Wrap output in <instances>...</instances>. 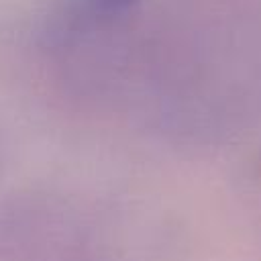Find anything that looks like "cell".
I'll use <instances>...</instances> for the list:
<instances>
[{"label":"cell","mask_w":261,"mask_h":261,"mask_svg":"<svg viewBox=\"0 0 261 261\" xmlns=\"http://www.w3.org/2000/svg\"><path fill=\"white\" fill-rule=\"evenodd\" d=\"M133 2L135 0H92L94 8H98V10H118V8H124Z\"/></svg>","instance_id":"cell-1"}]
</instances>
